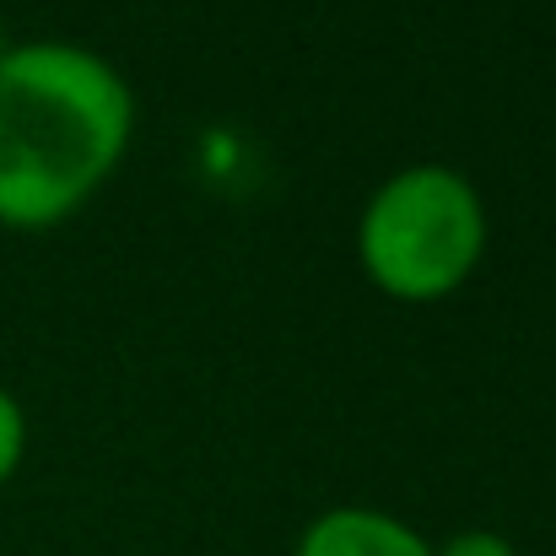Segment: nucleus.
<instances>
[{
	"mask_svg": "<svg viewBox=\"0 0 556 556\" xmlns=\"http://www.w3.org/2000/svg\"><path fill=\"white\" fill-rule=\"evenodd\" d=\"M136 92L87 43L27 38L0 60V227L49 232L119 174Z\"/></svg>",
	"mask_w": 556,
	"mask_h": 556,
	"instance_id": "1",
	"label": "nucleus"
},
{
	"mask_svg": "<svg viewBox=\"0 0 556 556\" xmlns=\"http://www.w3.org/2000/svg\"><path fill=\"white\" fill-rule=\"evenodd\" d=\"M486 200L448 163H410L368 194L357 216V265L394 303H443L486 260Z\"/></svg>",
	"mask_w": 556,
	"mask_h": 556,
	"instance_id": "2",
	"label": "nucleus"
},
{
	"mask_svg": "<svg viewBox=\"0 0 556 556\" xmlns=\"http://www.w3.org/2000/svg\"><path fill=\"white\" fill-rule=\"evenodd\" d=\"M292 556H432V541L389 508L341 503L303 525Z\"/></svg>",
	"mask_w": 556,
	"mask_h": 556,
	"instance_id": "3",
	"label": "nucleus"
},
{
	"mask_svg": "<svg viewBox=\"0 0 556 556\" xmlns=\"http://www.w3.org/2000/svg\"><path fill=\"white\" fill-rule=\"evenodd\" d=\"M27 459V410L22 400L0 383V486H11V476Z\"/></svg>",
	"mask_w": 556,
	"mask_h": 556,
	"instance_id": "4",
	"label": "nucleus"
},
{
	"mask_svg": "<svg viewBox=\"0 0 556 556\" xmlns=\"http://www.w3.org/2000/svg\"><path fill=\"white\" fill-rule=\"evenodd\" d=\"M432 556H519V546L497 530H454L448 541H432Z\"/></svg>",
	"mask_w": 556,
	"mask_h": 556,
	"instance_id": "5",
	"label": "nucleus"
},
{
	"mask_svg": "<svg viewBox=\"0 0 556 556\" xmlns=\"http://www.w3.org/2000/svg\"><path fill=\"white\" fill-rule=\"evenodd\" d=\"M11 43H16V38H11V27H5V16H0V60L11 54Z\"/></svg>",
	"mask_w": 556,
	"mask_h": 556,
	"instance_id": "6",
	"label": "nucleus"
}]
</instances>
